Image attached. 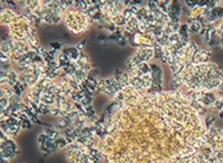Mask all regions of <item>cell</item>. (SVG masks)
I'll return each instance as SVG.
<instances>
[{"instance_id": "3957f363", "label": "cell", "mask_w": 223, "mask_h": 163, "mask_svg": "<svg viewBox=\"0 0 223 163\" xmlns=\"http://www.w3.org/2000/svg\"><path fill=\"white\" fill-rule=\"evenodd\" d=\"M68 144L66 137H58L57 140H55V145L56 148H65Z\"/></svg>"}, {"instance_id": "6da1fadb", "label": "cell", "mask_w": 223, "mask_h": 163, "mask_svg": "<svg viewBox=\"0 0 223 163\" xmlns=\"http://www.w3.org/2000/svg\"><path fill=\"white\" fill-rule=\"evenodd\" d=\"M64 54L70 58V59H77V57H78V53L75 48H69V49H65L64 50Z\"/></svg>"}, {"instance_id": "8992f818", "label": "cell", "mask_w": 223, "mask_h": 163, "mask_svg": "<svg viewBox=\"0 0 223 163\" xmlns=\"http://www.w3.org/2000/svg\"><path fill=\"white\" fill-rule=\"evenodd\" d=\"M98 41L100 43V44H107V43H108V38H107L105 35H99Z\"/></svg>"}, {"instance_id": "5b68a950", "label": "cell", "mask_w": 223, "mask_h": 163, "mask_svg": "<svg viewBox=\"0 0 223 163\" xmlns=\"http://www.w3.org/2000/svg\"><path fill=\"white\" fill-rule=\"evenodd\" d=\"M214 116L213 115H208V117H206V121H205V125L206 127H210V126L212 125L213 123H214Z\"/></svg>"}, {"instance_id": "ba28073f", "label": "cell", "mask_w": 223, "mask_h": 163, "mask_svg": "<svg viewBox=\"0 0 223 163\" xmlns=\"http://www.w3.org/2000/svg\"><path fill=\"white\" fill-rule=\"evenodd\" d=\"M1 163H9V161H8V159H6V158H2V156H1Z\"/></svg>"}, {"instance_id": "30bf717a", "label": "cell", "mask_w": 223, "mask_h": 163, "mask_svg": "<svg viewBox=\"0 0 223 163\" xmlns=\"http://www.w3.org/2000/svg\"><path fill=\"white\" fill-rule=\"evenodd\" d=\"M220 117H221V119H223V112H221V113H220V115H219Z\"/></svg>"}, {"instance_id": "52a82bcc", "label": "cell", "mask_w": 223, "mask_h": 163, "mask_svg": "<svg viewBox=\"0 0 223 163\" xmlns=\"http://www.w3.org/2000/svg\"><path fill=\"white\" fill-rule=\"evenodd\" d=\"M49 46H51V47H54V48H56V49H58L59 47H60V44H58V43H50Z\"/></svg>"}, {"instance_id": "277c9868", "label": "cell", "mask_w": 223, "mask_h": 163, "mask_svg": "<svg viewBox=\"0 0 223 163\" xmlns=\"http://www.w3.org/2000/svg\"><path fill=\"white\" fill-rule=\"evenodd\" d=\"M201 29V24L200 22H192L190 27V33H198Z\"/></svg>"}, {"instance_id": "9c48e42d", "label": "cell", "mask_w": 223, "mask_h": 163, "mask_svg": "<svg viewBox=\"0 0 223 163\" xmlns=\"http://www.w3.org/2000/svg\"><path fill=\"white\" fill-rule=\"evenodd\" d=\"M85 44H86V40H83V41L81 43V44L78 45V48H81V47H83V46H84Z\"/></svg>"}, {"instance_id": "7a4b0ae2", "label": "cell", "mask_w": 223, "mask_h": 163, "mask_svg": "<svg viewBox=\"0 0 223 163\" xmlns=\"http://www.w3.org/2000/svg\"><path fill=\"white\" fill-rule=\"evenodd\" d=\"M174 12V15L177 17V16H180V14H181V7H180V5L177 1H174V2H172V5H171V12L170 14H173Z\"/></svg>"}]
</instances>
